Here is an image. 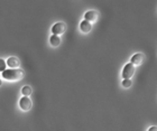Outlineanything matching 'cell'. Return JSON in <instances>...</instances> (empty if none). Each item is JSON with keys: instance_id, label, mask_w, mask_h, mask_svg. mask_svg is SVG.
<instances>
[{"instance_id": "1", "label": "cell", "mask_w": 157, "mask_h": 131, "mask_svg": "<svg viewBox=\"0 0 157 131\" xmlns=\"http://www.w3.org/2000/svg\"><path fill=\"white\" fill-rule=\"evenodd\" d=\"M23 77L24 72L20 69H8L2 72V79L7 81H20Z\"/></svg>"}, {"instance_id": "2", "label": "cell", "mask_w": 157, "mask_h": 131, "mask_svg": "<svg viewBox=\"0 0 157 131\" xmlns=\"http://www.w3.org/2000/svg\"><path fill=\"white\" fill-rule=\"evenodd\" d=\"M135 66L131 63H128L124 66L122 69V79L124 80H130L135 74Z\"/></svg>"}, {"instance_id": "3", "label": "cell", "mask_w": 157, "mask_h": 131, "mask_svg": "<svg viewBox=\"0 0 157 131\" xmlns=\"http://www.w3.org/2000/svg\"><path fill=\"white\" fill-rule=\"evenodd\" d=\"M65 30H66V25L64 23H56V24H54L52 27L53 35H56V36L62 35Z\"/></svg>"}, {"instance_id": "4", "label": "cell", "mask_w": 157, "mask_h": 131, "mask_svg": "<svg viewBox=\"0 0 157 131\" xmlns=\"http://www.w3.org/2000/svg\"><path fill=\"white\" fill-rule=\"evenodd\" d=\"M19 107L23 111H29L32 109V100L28 96H23L19 100Z\"/></svg>"}, {"instance_id": "5", "label": "cell", "mask_w": 157, "mask_h": 131, "mask_svg": "<svg viewBox=\"0 0 157 131\" xmlns=\"http://www.w3.org/2000/svg\"><path fill=\"white\" fill-rule=\"evenodd\" d=\"M99 18V13L95 10H89L84 13V20L89 21V23H94Z\"/></svg>"}, {"instance_id": "6", "label": "cell", "mask_w": 157, "mask_h": 131, "mask_svg": "<svg viewBox=\"0 0 157 131\" xmlns=\"http://www.w3.org/2000/svg\"><path fill=\"white\" fill-rule=\"evenodd\" d=\"M144 55L141 54V53H137V54H134L132 55V57H131L130 59V63L132 64V65H140L141 63L144 62Z\"/></svg>"}, {"instance_id": "7", "label": "cell", "mask_w": 157, "mask_h": 131, "mask_svg": "<svg viewBox=\"0 0 157 131\" xmlns=\"http://www.w3.org/2000/svg\"><path fill=\"white\" fill-rule=\"evenodd\" d=\"M92 29V25L91 23H89L86 20H82L81 23H80V30H81L82 33H90Z\"/></svg>"}, {"instance_id": "8", "label": "cell", "mask_w": 157, "mask_h": 131, "mask_svg": "<svg viewBox=\"0 0 157 131\" xmlns=\"http://www.w3.org/2000/svg\"><path fill=\"white\" fill-rule=\"evenodd\" d=\"M7 65L9 66L10 69H17L18 66H19V59L17 58V57H9V58L6 61Z\"/></svg>"}, {"instance_id": "9", "label": "cell", "mask_w": 157, "mask_h": 131, "mask_svg": "<svg viewBox=\"0 0 157 131\" xmlns=\"http://www.w3.org/2000/svg\"><path fill=\"white\" fill-rule=\"evenodd\" d=\"M49 43L53 47H57V46L61 44V38L59 36H56V35H52L51 38H49Z\"/></svg>"}, {"instance_id": "10", "label": "cell", "mask_w": 157, "mask_h": 131, "mask_svg": "<svg viewBox=\"0 0 157 131\" xmlns=\"http://www.w3.org/2000/svg\"><path fill=\"white\" fill-rule=\"evenodd\" d=\"M21 92H23L24 96H29V95L33 93V90H32V88H30V86L26 85V86H24V88H21Z\"/></svg>"}, {"instance_id": "11", "label": "cell", "mask_w": 157, "mask_h": 131, "mask_svg": "<svg viewBox=\"0 0 157 131\" xmlns=\"http://www.w3.org/2000/svg\"><path fill=\"white\" fill-rule=\"evenodd\" d=\"M6 67H7L6 61H3L2 58H0V72H3V71H6Z\"/></svg>"}, {"instance_id": "12", "label": "cell", "mask_w": 157, "mask_h": 131, "mask_svg": "<svg viewBox=\"0 0 157 131\" xmlns=\"http://www.w3.org/2000/svg\"><path fill=\"white\" fill-rule=\"evenodd\" d=\"M132 82H131V80H124L122 81V86L124 88H130Z\"/></svg>"}, {"instance_id": "13", "label": "cell", "mask_w": 157, "mask_h": 131, "mask_svg": "<svg viewBox=\"0 0 157 131\" xmlns=\"http://www.w3.org/2000/svg\"><path fill=\"white\" fill-rule=\"evenodd\" d=\"M148 131H157V125H153L151 128L148 129Z\"/></svg>"}, {"instance_id": "14", "label": "cell", "mask_w": 157, "mask_h": 131, "mask_svg": "<svg viewBox=\"0 0 157 131\" xmlns=\"http://www.w3.org/2000/svg\"><path fill=\"white\" fill-rule=\"evenodd\" d=\"M1 84H2V81H1V79H0V86H1Z\"/></svg>"}]
</instances>
